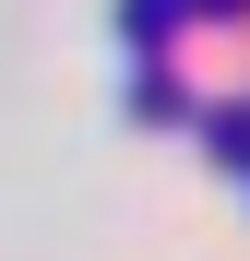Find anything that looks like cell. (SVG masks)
Masks as SVG:
<instances>
[{
    "instance_id": "1",
    "label": "cell",
    "mask_w": 250,
    "mask_h": 261,
    "mask_svg": "<svg viewBox=\"0 0 250 261\" xmlns=\"http://www.w3.org/2000/svg\"><path fill=\"white\" fill-rule=\"evenodd\" d=\"M179 24H191V0H131V24H119V36H131V60H167V48H179Z\"/></svg>"
},
{
    "instance_id": "2",
    "label": "cell",
    "mask_w": 250,
    "mask_h": 261,
    "mask_svg": "<svg viewBox=\"0 0 250 261\" xmlns=\"http://www.w3.org/2000/svg\"><path fill=\"white\" fill-rule=\"evenodd\" d=\"M202 154H215V166H238V178H250V95H226L215 119H202Z\"/></svg>"
}]
</instances>
